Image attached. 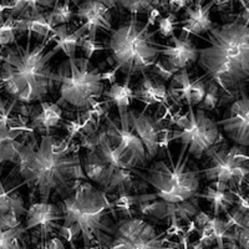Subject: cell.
Here are the masks:
<instances>
[{
    "mask_svg": "<svg viewBox=\"0 0 249 249\" xmlns=\"http://www.w3.org/2000/svg\"><path fill=\"white\" fill-rule=\"evenodd\" d=\"M62 119V108L56 102H40L39 107L31 113V130L49 131L50 128L60 127Z\"/></svg>",
    "mask_w": 249,
    "mask_h": 249,
    "instance_id": "21",
    "label": "cell"
},
{
    "mask_svg": "<svg viewBox=\"0 0 249 249\" xmlns=\"http://www.w3.org/2000/svg\"><path fill=\"white\" fill-rule=\"evenodd\" d=\"M128 115H130L131 127L135 130L137 136L141 139L142 143L144 144L148 162L152 161L156 156L159 155L160 148H161L162 130L159 122L144 112V110L142 112H137L136 110L130 108Z\"/></svg>",
    "mask_w": 249,
    "mask_h": 249,
    "instance_id": "16",
    "label": "cell"
},
{
    "mask_svg": "<svg viewBox=\"0 0 249 249\" xmlns=\"http://www.w3.org/2000/svg\"><path fill=\"white\" fill-rule=\"evenodd\" d=\"M86 30L84 26H80L75 31L69 30L66 24L55 26L53 34L49 39L51 41H55V45L60 48V50L64 51V54L68 57H74L77 48H79V40L82 35H85Z\"/></svg>",
    "mask_w": 249,
    "mask_h": 249,
    "instance_id": "23",
    "label": "cell"
},
{
    "mask_svg": "<svg viewBox=\"0 0 249 249\" xmlns=\"http://www.w3.org/2000/svg\"><path fill=\"white\" fill-rule=\"evenodd\" d=\"M160 55L166 60V65L177 72L198 60V49L196 48V44H193L188 34L183 33L182 37L173 34L170 36L167 45L160 44Z\"/></svg>",
    "mask_w": 249,
    "mask_h": 249,
    "instance_id": "15",
    "label": "cell"
},
{
    "mask_svg": "<svg viewBox=\"0 0 249 249\" xmlns=\"http://www.w3.org/2000/svg\"><path fill=\"white\" fill-rule=\"evenodd\" d=\"M214 6V3L210 0L204 4L203 1H192L190 5L184 8V13L182 15V20L179 21L181 30L184 34L201 36L203 33H208L212 30L217 24L211 20V9Z\"/></svg>",
    "mask_w": 249,
    "mask_h": 249,
    "instance_id": "17",
    "label": "cell"
},
{
    "mask_svg": "<svg viewBox=\"0 0 249 249\" xmlns=\"http://www.w3.org/2000/svg\"><path fill=\"white\" fill-rule=\"evenodd\" d=\"M50 43L51 40L48 39L33 45L31 34L28 33L24 45L15 41L5 50L0 69V81L15 101L31 104L40 101L49 93L51 88L49 61L60 51L57 45L46 50Z\"/></svg>",
    "mask_w": 249,
    "mask_h": 249,
    "instance_id": "3",
    "label": "cell"
},
{
    "mask_svg": "<svg viewBox=\"0 0 249 249\" xmlns=\"http://www.w3.org/2000/svg\"><path fill=\"white\" fill-rule=\"evenodd\" d=\"M170 5V8L175 12H178L181 9H184L187 5H190L193 0H166Z\"/></svg>",
    "mask_w": 249,
    "mask_h": 249,
    "instance_id": "37",
    "label": "cell"
},
{
    "mask_svg": "<svg viewBox=\"0 0 249 249\" xmlns=\"http://www.w3.org/2000/svg\"><path fill=\"white\" fill-rule=\"evenodd\" d=\"M117 71H120L119 69L115 68L112 69V70H108V71H105V72H102L101 74V77L104 81H107L108 84H115L116 82V72Z\"/></svg>",
    "mask_w": 249,
    "mask_h": 249,
    "instance_id": "38",
    "label": "cell"
},
{
    "mask_svg": "<svg viewBox=\"0 0 249 249\" xmlns=\"http://www.w3.org/2000/svg\"><path fill=\"white\" fill-rule=\"evenodd\" d=\"M168 162L157 161L151 167L132 168L133 175L147 182L159 198L166 202H183L193 198L201 186V170L192 167L187 147L182 144L177 160L167 150Z\"/></svg>",
    "mask_w": 249,
    "mask_h": 249,
    "instance_id": "7",
    "label": "cell"
},
{
    "mask_svg": "<svg viewBox=\"0 0 249 249\" xmlns=\"http://www.w3.org/2000/svg\"><path fill=\"white\" fill-rule=\"evenodd\" d=\"M208 166L201 170V175L208 181H222L231 188L241 186L249 179V156L242 150V146L228 147L215 144L207 153Z\"/></svg>",
    "mask_w": 249,
    "mask_h": 249,
    "instance_id": "8",
    "label": "cell"
},
{
    "mask_svg": "<svg viewBox=\"0 0 249 249\" xmlns=\"http://www.w3.org/2000/svg\"><path fill=\"white\" fill-rule=\"evenodd\" d=\"M187 249H208V248H207L203 243H201V242L197 239V241L193 242V243H191L190 246L187 247Z\"/></svg>",
    "mask_w": 249,
    "mask_h": 249,
    "instance_id": "39",
    "label": "cell"
},
{
    "mask_svg": "<svg viewBox=\"0 0 249 249\" xmlns=\"http://www.w3.org/2000/svg\"><path fill=\"white\" fill-rule=\"evenodd\" d=\"M55 0H13L8 4H0V12L9 10V15L13 18L34 17L40 13V6L54 8Z\"/></svg>",
    "mask_w": 249,
    "mask_h": 249,
    "instance_id": "24",
    "label": "cell"
},
{
    "mask_svg": "<svg viewBox=\"0 0 249 249\" xmlns=\"http://www.w3.org/2000/svg\"><path fill=\"white\" fill-rule=\"evenodd\" d=\"M14 20L15 18L9 15L8 19L0 21V46H3V48L13 45L17 41L15 39L17 29H15Z\"/></svg>",
    "mask_w": 249,
    "mask_h": 249,
    "instance_id": "30",
    "label": "cell"
},
{
    "mask_svg": "<svg viewBox=\"0 0 249 249\" xmlns=\"http://www.w3.org/2000/svg\"><path fill=\"white\" fill-rule=\"evenodd\" d=\"M59 206L64 217L62 223L76 227L84 246L96 243L101 249H107L116 231L117 215L112 199L105 191L81 182Z\"/></svg>",
    "mask_w": 249,
    "mask_h": 249,
    "instance_id": "4",
    "label": "cell"
},
{
    "mask_svg": "<svg viewBox=\"0 0 249 249\" xmlns=\"http://www.w3.org/2000/svg\"><path fill=\"white\" fill-rule=\"evenodd\" d=\"M79 48L81 49L82 53L85 54V57L91 60L92 55L96 53V51H104L106 50L105 44L99 43L96 40V37L89 36L88 34L82 35L79 40Z\"/></svg>",
    "mask_w": 249,
    "mask_h": 249,
    "instance_id": "32",
    "label": "cell"
},
{
    "mask_svg": "<svg viewBox=\"0 0 249 249\" xmlns=\"http://www.w3.org/2000/svg\"><path fill=\"white\" fill-rule=\"evenodd\" d=\"M116 4L113 0H84L77 5L74 17L82 20L81 24L89 36L96 37L99 29L112 30V12Z\"/></svg>",
    "mask_w": 249,
    "mask_h": 249,
    "instance_id": "13",
    "label": "cell"
},
{
    "mask_svg": "<svg viewBox=\"0 0 249 249\" xmlns=\"http://www.w3.org/2000/svg\"><path fill=\"white\" fill-rule=\"evenodd\" d=\"M101 74L88 57H68L49 75L50 90L55 86L59 89L56 104L77 110H88L96 105L106 91Z\"/></svg>",
    "mask_w": 249,
    "mask_h": 249,
    "instance_id": "6",
    "label": "cell"
},
{
    "mask_svg": "<svg viewBox=\"0 0 249 249\" xmlns=\"http://www.w3.org/2000/svg\"><path fill=\"white\" fill-rule=\"evenodd\" d=\"M15 29L19 33H30V34H35L39 39L46 40L49 35L53 34L54 28L50 25L48 20V14L44 13H37L34 17L24 19V18H15L14 20Z\"/></svg>",
    "mask_w": 249,
    "mask_h": 249,
    "instance_id": "25",
    "label": "cell"
},
{
    "mask_svg": "<svg viewBox=\"0 0 249 249\" xmlns=\"http://www.w3.org/2000/svg\"><path fill=\"white\" fill-rule=\"evenodd\" d=\"M136 211L151 219H157V221L167 219V202L159 197L141 202L137 206Z\"/></svg>",
    "mask_w": 249,
    "mask_h": 249,
    "instance_id": "26",
    "label": "cell"
},
{
    "mask_svg": "<svg viewBox=\"0 0 249 249\" xmlns=\"http://www.w3.org/2000/svg\"><path fill=\"white\" fill-rule=\"evenodd\" d=\"M130 80L126 77L124 84H111L110 89L105 91L104 96L107 99L110 104L116 105L117 111H119L120 119H126L128 117V110H130L131 101L135 100V93L130 88Z\"/></svg>",
    "mask_w": 249,
    "mask_h": 249,
    "instance_id": "22",
    "label": "cell"
},
{
    "mask_svg": "<svg viewBox=\"0 0 249 249\" xmlns=\"http://www.w3.org/2000/svg\"><path fill=\"white\" fill-rule=\"evenodd\" d=\"M214 5H217L218 8H227V6H231L234 1H238L243 6V9L248 8L249 6V0H212Z\"/></svg>",
    "mask_w": 249,
    "mask_h": 249,
    "instance_id": "36",
    "label": "cell"
},
{
    "mask_svg": "<svg viewBox=\"0 0 249 249\" xmlns=\"http://www.w3.org/2000/svg\"><path fill=\"white\" fill-rule=\"evenodd\" d=\"M168 238L167 232H159L141 218H122L107 249H175Z\"/></svg>",
    "mask_w": 249,
    "mask_h": 249,
    "instance_id": "10",
    "label": "cell"
},
{
    "mask_svg": "<svg viewBox=\"0 0 249 249\" xmlns=\"http://www.w3.org/2000/svg\"><path fill=\"white\" fill-rule=\"evenodd\" d=\"M221 90L215 81L206 76V95H204L203 101L197 106V108H201L204 111H213L218 106V102L221 100Z\"/></svg>",
    "mask_w": 249,
    "mask_h": 249,
    "instance_id": "27",
    "label": "cell"
},
{
    "mask_svg": "<svg viewBox=\"0 0 249 249\" xmlns=\"http://www.w3.org/2000/svg\"><path fill=\"white\" fill-rule=\"evenodd\" d=\"M79 147L71 140H56L50 133L43 135L39 143L34 137L28 143L19 142L17 164L21 186L30 187L31 197L36 191L40 201L48 202L53 192L62 198L70 196L86 177Z\"/></svg>",
    "mask_w": 249,
    "mask_h": 249,
    "instance_id": "1",
    "label": "cell"
},
{
    "mask_svg": "<svg viewBox=\"0 0 249 249\" xmlns=\"http://www.w3.org/2000/svg\"><path fill=\"white\" fill-rule=\"evenodd\" d=\"M111 142L116 160L122 168H142L147 164V152L132 127L130 120L120 121V124L107 117V127L104 128Z\"/></svg>",
    "mask_w": 249,
    "mask_h": 249,
    "instance_id": "11",
    "label": "cell"
},
{
    "mask_svg": "<svg viewBox=\"0 0 249 249\" xmlns=\"http://www.w3.org/2000/svg\"><path fill=\"white\" fill-rule=\"evenodd\" d=\"M239 226H243L244 228H247V230L249 231V210L244 213L243 221H242V223L239 224Z\"/></svg>",
    "mask_w": 249,
    "mask_h": 249,
    "instance_id": "40",
    "label": "cell"
},
{
    "mask_svg": "<svg viewBox=\"0 0 249 249\" xmlns=\"http://www.w3.org/2000/svg\"><path fill=\"white\" fill-rule=\"evenodd\" d=\"M26 231L23 226L12 230L0 231V249H21L20 237Z\"/></svg>",
    "mask_w": 249,
    "mask_h": 249,
    "instance_id": "29",
    "label": "cell"
},
{
    "mask_svg": "<svg viewBox=\"0 0 249 249\" xmlns=\"http://www.w3.org/2000/svg\"><path fill=\"white\" fill-rule=\"evenodd\" d=\"M196 197L210 202L212 215L214 217H219L222 213L227 214L237 202V192L231 188L230 184L222 181H211L203 192H198Z\"/></svg>",
    "mask_w": 249,
    "mask_h": 249,
    "instance_id": "19",
    "label": "cell"
},
{
    "mask_svg": "<svg viewBox=\"0 0 249 249\" xmlns=\"http://www.w3.org/2000/svg\"><path fill=\"white\" fill-rule=\"evenodd\" d=\"M221 124L231 141L242 147H249V95H241L231 104L226 117L217 122Z\"/></svg>",
    "mask_w": 249,
    "mask_h": 249,
    "instance_id": "12",
    "label": "cell"
},
{
    "mask_svg": "<svg viewBox=\"0 0 249 249\" xmlns=\"http://www.w3.org/2000/svg\"><path fill=\"white\" fill-rule=\"evenodd\" d=\"M179 140L181 144L187 147V153L199 160L210 152L221 141L218 124L204 113V110H193L188 105V124L181 130L171 132L170 141Z\"/></svg>",
    "mask_w": 249,
    "mask_h": 249,
    "instance_id": "9",
    "label": "cell"
},
{
    "mask_svg": "<svg viewBox=\"0 0 249 249\" xmlns=\"http://www.w3.org/2000/svg\"><path fill=\"white\" fill-rule=\"evenodd\" d=\"M152 68L155 75H157V76L161 80H163V81H168V80L172 79L173 75H175V71L171 70L167 65H164L161 60H157V61L153 64Z\"/></svg>",
    "mask_w": 249,
    "mask_h": 249,
    "instance_id": "34",
    "label": "cell"
},
{
    "mask_svg": "<svg viewBox=\"0 0 249 249\" xmlns=\"http://www.w3.org/2000/svg\"><path fill=\"white\" fill-rule=\"evenodd\" d=\"M206 95V77L202 76L192 81L190 92V104L188 105L198 106Z\"/></svg>",
    "mask_w": 249,
    "mask_h": 249,
    "instance_id": "33",
    "label": "cell"
},
{
    "mask_svg": "<svg viewBox=\"0 0 249 249\" xmlns=\"http://www.w3.org/2000/svg\"><path fill=\"white\" fill-rule=\"evenodd\" d=\"M15 190L17 188L5 190L0 178V231L21 226V215H25L28 211L23 198L18 195H13Z\"/></svg>",
    "mask_w": 249,
    "mask_h": 249,
    "instance_id": "18",
    "label": "cell"
},
{
    "mask_svg": "<svg viewBox=\"0 0 249 249\" xmlns=\"http://www.w3.org/2000/svg\"><path fill=\"white\" fill-rule=\"evenodd\" d=\"M135 99L144 102L146 105H157L163 106L164 108L168 107L170 96H168L167 86L164 85V81L160 77H151L146 72L142 74V80L140 81L139 88L133 90Z\"/></svg>",
    "mask_w": 249,
    "mask_h": 249,
    "instance_id": "20",
    "label": "cell"
},
{
    "mask_svg": "<svg viewBox=\"0 0 249 249\" xmlns=\"http://www.w3.org/2000/svg\"><path fill=\"white\" fill-rule=\"evenodd\" d=\"M207 34L210 46L198 49V65L231 96L249 79V23L238 17Z\"/></svg>",
    "mask_w": 249,
    "mask_h": 249,
    "instance_id": "2",
    "label": "cell"
},
{
    "mask_svg": "<svg viewBox=\"0 0 249 249\" xmlns=\"http://www.w3.org/2000/svg\"><path fill=\"white\" fill-rule=\"evenodd\" d=\"M179 25V21H177V17L175 13H170L166 17H160L157 19V30L155 33H160L163 37H170L175 34L176 26Z\"/></svg>",
    "mask_w": 249,
    "mask_h": 249,
    "instance_id": "31",
    "label": "cell"
},
{
    "mask_svg": "<svg viewBox=\"0 0 249 249\" xmlns=\"http://www.w3.org/2000/svg\"><path fill=\"white\" fill-rule=\"evenodd\" d=\"M35 249H66L65 243L60 237H53L45 239L39 244V247Z\"/></svg>",
    "mask_w": 249,
    "mask_h": 249,
    "instance_id": "35",
    "label": "cell"
},
{
    "mask_svg": "<svg viewBox=\"0 0 249 249\" xmlns=\"http://www.w3.org/2000/svg\"><path fill=\"white\" fill-rule=\"evenodd\" d=\"M25 231L39 228L41 242L48 239L49 234L54 230L59 228V222L64 219L60 206L50 202L40 201L31 203L26 211Z\"/></svg>",
    "mask_w": 249,
    "mask_h": 249,
    "instance_id": "14",
    "label": "cell"
},
{
    "mask_svg": "<svg viewBox=\"0 0 249 249\" xmlns=\"http://www.w3.org/2000/svg\"><path fill=\"white\" fill-rule=\"evenodd\" d=\"M246 183H248V184H247V186H249V179H248V181H247V182H246Z\"/></svg>",
    "mask_w": 249,
    "mask_h": 249,
    "instance_id": "41",
    "label": "cell"
},
{
    "mask_svg": "<svg viewBox=\"0 0 249 249\" xmlns=\"http://www.w3.org/2000/svg\"><path fill=\"white\" fill-rule=\"evenodd\" d=\"M150 26L132 14L127 23L110 31L105 43L106 50L110 51V65H115L128 79L139 72L144 74L159 60L160 44L152 40L156 33L150 31Z\"/></svg>",
    "mask_w": 249,
    "mask_h": 249,
    "instance_id": "5",
    "label": "cell"
},
{
    "mask_svg": "<svg viewBox=\"0 0 249 249\" xmlns=\"http://www.w3.org/2000/svg\"><path fill=\"white\" fill-rule=\"evenodd\" d=\"M70 1L71 0H65L62 4H55L53 10L48 13V20L53 28L68 24L71 18L74 17V12L70 8Z\"/></svg>",
    "mask_w": 249,
    "mask_h": 249,
    "instance_id": "28",
    "label": "cell"
}]
</instances>
